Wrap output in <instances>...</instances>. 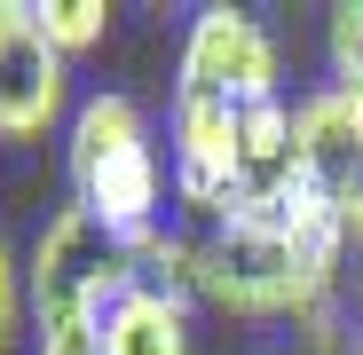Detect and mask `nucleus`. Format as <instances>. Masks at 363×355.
Returning <instances> with one entry per match:
<instances>
[{"label": "nucleus", "mask_w": 363, "mask_h": 355, "mask_svg": "<svg viewBox=\"0 0 363 355\" xmlns=\"http://www.w3.org/2000/svg\"><path fill=\"white\" fill-rule=\"evenodd\" d=\"M32 355H95V324L87 332H48V339H32Z\"/></svg>", "instance_id": "12"}, {"label": "nucleus", "mask_w": 363, "mask_h": 355, "mask_svg": "<svg viewBox=\"0 0 363 355\" xmlns=\"http://www.w3.org/2000/svg\"><path fill=\"white\" fill-rule=\"evenodd\" d=\"M174 87H198V95H221L237 111L253 103H284V47L277 32L253 16V9H198L182 24V47H174Z\"/></svg>", "instance_id": "4"}, {"label": "nucleus", "mask_w": 363, "mask_h": 355, "mask_svg": "<svg viewBox=\"0 0 363 355\" xmlns=\"http://www.w3.org/2000/svg\"><path fill=\"white\" fill-rule=\"evenodd\" d=\"M324 72L363 111V0H340V9H332V24H324Z\"/></svg>", "instance_id": "9"}, {"label": "nucleus", "mask_w": 363, "mask_h": 355, "mask_svg": "<svg viewBox=\"0 0 363 355\" xmlns=\"http://www.w3.org/2000/svg\"><path fill=\"white\" fill-rule=\"evenodd\" d=\"M40 32L64 55H87V47L111 40V9H103V0H40Z\"/></svg>", "instance_id": "10"}, {"label": "nucleus", "mask_w": 363, "mask_h": 355, "mask_svg": "<svg viewBox=\"0 0 363 355\" xmlns=\"http://www.w3.org/2000/svg\"><path fill=\"white\" fill-rule=\"evenodd\" d=\"M127 261H135V284L174 292V300H190V308H198V229L158 221V229H143L135 245H127Z\"/></svg>", "instance_id": "8"}, {"label": "nucleus", "mask_w": 363, "mask_h": 355, "mask_svg": "<svg viewBox=\"0 0 363 355\" xmlns=\"http://www.w3.org/2000/svg\"><path fill=\"white\" fill-rule=\"evenodd\" d=\"M72 55L40 32V9L32 0H0V142H48L72 127Z\"/></svg>", "instance_id": "5"}, {"label": "nucleus", "mask_w": 363, "mask_h": 355, "mask_svg": "<svg viewBox=\"0 0 363 355\" xmlns=\"http://www.w3.org/2000/svg\"><path fill=\"white\" fill-rule=\"evenodd\" d=\"M347 229L300 190L284 213H237L198 237V308L300 332L316 308L347 300Z\"/></svg>", "instance_id": "1"}, {"label": "nucleus", "mask_w": 363, "mask_h": 355, "mask_svg": "<svg viewBox=\"0 0 363 355\" xmlns=\"http://www.w3.org/2000/svg\"><path fill=\"white\" fill-rule=\"evenodd\" d=\"M24 276H32V339H48V332H87V324H103L111 300L135 292L127 245H118L87 205H72V198L40 221L32 253H24Z\"/></svg>", "instance_id": "3"}, {"label": "nucleus", "mask_w": 363, "mask_h": 355, "mask_svg": "<svg viewBox=\"0 0 363 355\" xmlns=\"http://www.w3.org/2000/svg\"><path fill=\"white\" fill-rule=\"evenodd\" d=\"M355 355H363V347H355Z\"/></svg>", "instance_id": "14"}, {"label": "nucleus", "mask_w": 363, "mask_h": 355, "mask_svg": "<svg viewBox=\"0 0 363 355\" xmlns=\"http://www.w3.org/2000/svg\"><path fill=\"white\" fill-rule=\"evenodd\" d=\"M24 339H32V276L9 253V237H0V355H16Z\"/></svg>", "instance_id": "11"}, {"label": "nucleus", "mask_w": 363, "mask_h": 355, "mask_svg": "<svg viewBox=\"0 0 363 355\" xmlns=\"http://www.w3.org/2000/svg\"><path fill=\"white\" fill-rule=\"evenodd\" d=\"M292 127H300V182H308V198L363 253V111L332 79H316L292 95Z\"/></svg>", "instance_id": "6"}, {"label": "nucleus", "mask_w": 363, "mask_h": 355, "mask_svg": "<svg viewBox=\"0 0 363 355\" xmlns=\"http://www.w3.org/2000/svg\"><path fill=\"white\" fill-rule=\"evenodd\" d=\"M253 355H300V347H253Z\"/></svg>", "instance_id": "13"}, {"label": "nucleus", "mask_w": 363, "mask_h": 355, "mask_svg": "<svg viewBox=\"0 0 363 355\" xmlns=\"http://www.w3.org/2000/svg\"><path fill=\"white\" fill-rule=\"evenodd\" d=\"M190 316H198L190 300L135 284L127 300H111V308H103V324H95V355H198Z\"/></svg>", "instance_id": "7"}, {"label": "nucleus", "mask_w": 363, "mask_h": 355, "mask_svg": "<svg viewBox=\"0 0 363 355\" xmlns=\"http://www.w3.org/2000/svg\"><path fill=\"white\" fill-rule=\"evenodd\" d=\"M64 190L72 205H87L118 245H135L143 229L174 221V190H166V158H158V127L127 87H87L72 127H64Z\"/></svg>", "instance_id": "2"}]
</instances>
